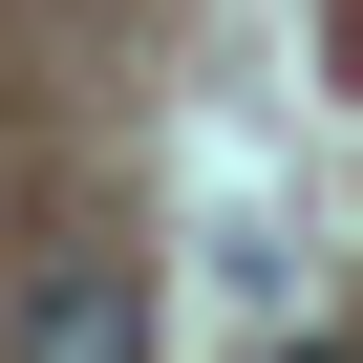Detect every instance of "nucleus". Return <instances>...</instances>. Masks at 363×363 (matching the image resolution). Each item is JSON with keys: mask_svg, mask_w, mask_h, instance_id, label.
Instances as JSON below:
<instances>
[{"mask_svg": "<svg viewBox=\"0 0 363 363\" xmlns=\"http://www.w3.org/2000/svg\"><path fill=\"white\" fill-rule=\"evenodd\" d=\"M299 363H363V342H299Z\"/></svg>", "mask_w": 363, "mask_h": 363, "instance_id": "2", "label": "nucleus"}, {"mask_svg": "<svg viewBox=\"0 0 363 363\" xmlns=\"http://www.w3.org/2000/svg\"><path fill=\"white\" fill-rule=\"evenodd\" d=\"M0 363H150L128 257H43V278H22V320H0Z\"/></svg>", "mask_w": 363, "mask_h": 363, "instance_id": "1", "label": "nucleus"}]
</instances>
